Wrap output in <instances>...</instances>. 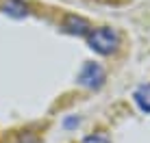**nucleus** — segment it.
Wrapping results in <instances>:
<instances>
[{"label":"nucleus","mask_w":150,"mask_h":143,"mask_svg":"<svg viewBox=\"0 0 150 143\" xmlns=\"http://www.w3.org/2000/svg\"><path fill=\"white\" fill-rule=\"evenodd\" d=\"M117 43H120V37L113 28H96L89 33V48L96 50L100 54H111L115 52Z\"/></svg>","instance_id":"obj_1"},{"label":"nucleus","mask_w":150,"mask_h":143,"mask_svg":"<svg viewBox=\"0 0 150 143\" xmlns=\"http://www.w3.org/2000/svg\"><path fill=\"white\" fill-rule=\"evenodd\" d=\"M79 83L83 87H89V89H98L105 83V72L98 63H85L79 74Z\"/></svg>","instance_id":"obj_2"},{"label":"nucleus","mask_w":150,"mask_h":143,"mask_svg":"<svg viewBox=\"0 0 150 143\" xmlns=\"http://www.w3.org/2000/svg\"><path fill=\"white\" fill-rule=\"evenodd\" d=\"M63 28L68 30L70 35H87L89 33V22L79 18V15H68L65 22H63Z\"/></svg>","instance_id":"obj_3"},{"label":"nucleus","mask_w":150,"mask_h":143,"mask_svg":"<svg viewBox=\"0 0 150 143\" xmlns=\"http://www.w3.org/2000/svg\"><path fill=\"white\" fill-rule=\"evenodd\" d=\"M135 102L144 113H150V85H142L135 91Z\"/></svg>","instance_id":"obj_4"},{"label":"nucleus","mask_w":150,"mask_h":143,"mask_svg":"<svg viewBox=\"0 0 150 143\" xmlns=\"http://www.w3.org/2000/svg\"><path fill=\"white\" fill-rule=\"evenodd\" d=\"M4 13L15 15V18H24V15H26V7H24L20 0H7V2H4Z\"/></svg>","instance_id":"obj_5"},{"label":"nucleus","mask_w":150,"mask_h":143,"mask_svg":"<svg viewBox=\"0 0 150 143\" xmlns=\"http://www.w3.org/2000/svg\"><path fill=\"white\" fill-rule=\"evenodd\" d=\"M83 143H111V141L107 135H89V137H85Z\"/></svg>","instance_id":"obj_6"},{"label":"nucleus","mask_w":150,"mask_h":143,"mask_svg":"<svg viewBox=\"0 0 150 143\" xmlns=\"http://www.w3.org/2000/svg\"><path fill=\"white\" fill-rule=\"evenodd\" d=\"M76 124H79V119H68V121H65V126H68V128H70V126H76Z\"/></svg>","instance_id":"obj_7"}]
</instances>
